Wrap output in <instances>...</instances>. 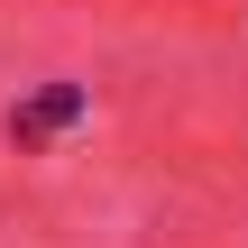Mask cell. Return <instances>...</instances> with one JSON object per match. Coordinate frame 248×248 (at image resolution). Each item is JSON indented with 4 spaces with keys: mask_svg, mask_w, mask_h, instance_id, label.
Here are the masks:
<instances>
[{
    "mask_svg": "<svg viewBox=\"0 0 248 248\" xmlns=\"http://www.w3.org/2000/svg\"><path fill=\"white\" fill-rule=\"evenodd\" d=\"M55 120H74V92H46L37 110H18V120H9V138H46Z\"/></svg>",
    "mask_w": 248,
    "mask_h": 248,
    "instance_id": "1",
    "label": "cell"
}]
</instances>
